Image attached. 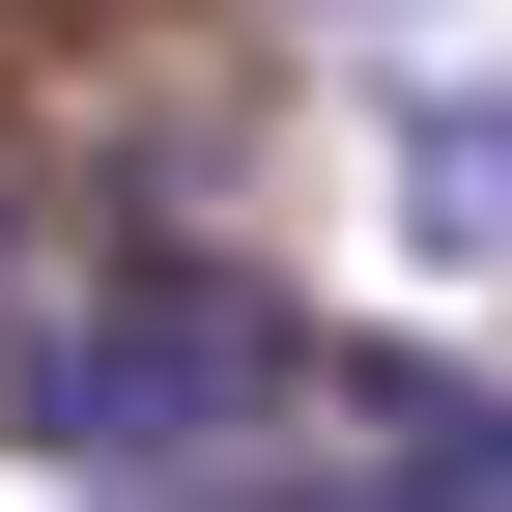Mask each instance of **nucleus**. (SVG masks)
<instances>
[{
    "label": "nucleus",
    "instance_id": "nucleus-1",
    "mask_svg": "<svg viewBox=\"0 0 512 512\" xmlns=\"http://www.w3.org/2000/svg\"><path fill=\"white\" fill-rule=\"evenodd\" d=\"M285 399H313V313L256 285V256H114V285L29 313V370H0V427H29L57 484H200Z\"/></svg>",
    "mask_w": 512,
    "mask_h": 512
},
{
    "label": "nucleus",
    "instance_id": "nucleus-2",
    "mask_svg": "<svg viewBox=\"0 0 512 512\" xmlns=\"http://www.w3.org/2000/svg\"><path fill=\"white\" fill-rule=\"evenodd\" d=\"M399 228L427 256H512V86H427L399 114Z\"/></svg>",
    "mask_w": 512,
    "mask_h": 512
},
{
    "label": "nucleus",
    "instance_id": "nucleus-3",
    "mask_svg": "<svg viewBox=\"0 0 512 512\" xmlns=\"http://www.w3.org/2000/svg\"><path fill=\"white\" fill-rule=\"evenodd\" d=\"M370 512H512V399L399 370V456H370Z\"/></svg>",
    "mask_w": 512,
    "mask_h": 512
},
{
    "label": "nucleus",
    "instance_id": "nucleus-4",
    "mask_svg": "<svg viewBox=\"0 0 512 512\" xmlns=\"http://www.w3.org/2000/svg\"><path fill=\"white\" fill-rule=\"evenodd\" d=\"M114 512H370V484H256V456H200V484H114Z\"/></svg>",
    "mask_w": 512,
    "mask_h": 512
},
{
    "label": "nucleus",
    "instance_id": "nucleus-5",
    "mask_svg": "<svg viewBox=\"0 0 512 512\" xmlns=\"http://www.w3.org/2000/svg\"><path fill=\"white\" fill-rule=\"evenodd\" d=\"M0 285H29V228H0Z\"/></svg>",
    "mask_w": 512,
    "mask_h": 512
}]
</instances>
